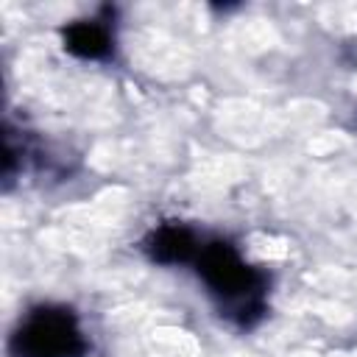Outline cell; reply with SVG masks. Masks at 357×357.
Segmentation results:
<instances>
[{"instance_id":"cell-2","label":"cell","mask_w":357,"mask_h":357,"mask_svg":"<svg viewBox=\"0 0 357 357\" xmlns=\"http://www.w3.org/2000/svg\"><path fill=\"white\" fill-rule=\"evenodd\" d=\"M86 349L78 315L61 304L28 310L8 337L11 357H84Z\"/></svg>"},{"instance_id":"cell-3","label":"cell","mask_w":357,"mask_h":357,"mask_svg":"<svg viewBox=\"0 0 357 357\" xmlns=\"http://www.w3.org/2000/svg\"><path fill=\"white\" fill-rule=\"evenodd\" d=\"M201 243L204 240L190 226H184L178 220H170V223L156 226L142 240V251L156 265H192Z\"/></svg>"},{"instance_id":"cell-4","label":"cell","mask_w":357,"mask_h":357,"mask_svg":"<svg viewBox=\"0 0 357 357\" xmlns=\"http://www.w3.org/2000/svg\"><path fill=\"white\" fill-rule=\"evenodd\" d=\"M61 42H64L67 53H73L78 59H92V61L109 59L114 50V33H112L109 22L98 20V17L70 22L61 31Z\"/></svg>"},{"instance_id":"cell-1","label":"cell","mask_w":357,"mask_h":357,"mask_svg":"<svg viewBox=\"0 0 357 357\" xmlns=\"http://www.w3.org/2000/svg\"><path fill=\"white\" fill-rule=\"evenodd\" d=\"M206 293L220 315L240 329H251L268 310V276L248 265L226 240H204L192 259Z\"/></svg>"}]
</instances>
